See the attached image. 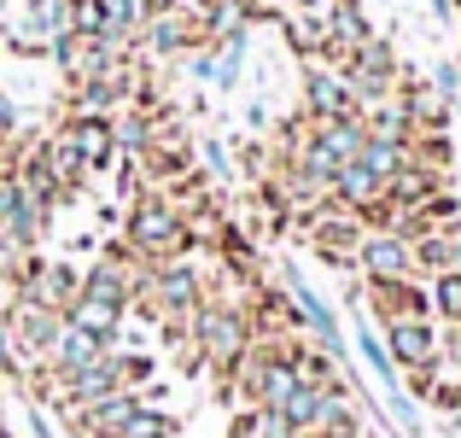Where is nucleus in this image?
<instances>
[{"mask_svg": "<svg viewBox=\"0 0 461 438\" xmlns=\"http://www.w3.org/2000/svg\"><path fill=\"white\" fill-rule=\"evenodd\" d=\"M456 269H461V234H456Z\"/></svg>", "mask_w": 461, "mask_h": 438, "instance_id": "obj_24", "label": "nucleus"}, {"mask_svg": "<svg viewBox=\"0 0 461 438\" xmlns=\"http://www.w3.org/2000/svg\"><path fill=\"white\" fill-rule=\"evenodd\" d=\"M293 438H327V433H321V427H315V433H293Z\"/></svg>", "mask_w": 461, "mask_h": 438, "instance_id": "obj_23", "label": "nucleus"}, {"mask_svg": "<svg viewBox=\"0 0 461 438\" xmlns=\"http://www.w3.org/2000/svg\"><path fill=\"white\" fill-rule=\"evenodd\" d=\"M357 269L368 281H403V275H415V251L397 228H368L357 246Z\"/></svg>", "mask_w": 461, "mask_h": 438, "instance_id": "obj_5", "label": "nucleus"}, {"mask_svg": "<svg viewBox=\"0 0 461 438\" xmlns=\"http://www.w3.org/2000/svg\"><path fill=\"white\" fill-rule=\"evenodd\" d=\"M456 234H461V228H456ZM456 234H450V228H438V234H415V240H409V251H415V275L456 269Z\"/></svg>", "mask_w": 461, "mask_h": 438, "instance_id": "obj_13", "label": "nucleus"}, {"mask_svg": "<svg viewBox=\"0 0 461 438\" xmlns=\"http://www.w3.org/2000/svg\"><path fill=\"white\" fill-rule=\"evenodd\" d=\"M427 404H438L444 415H461V380H444V374H438L432 392H427Z\"/></svg>", "mask_w": 461, "mask_h": 438, "instance_id": "obj_17", "label": "nucleus"}, {"mask_svg": "<svg viewBox=\"0 0 461 438\" xmlns=\"http://www.w3.org/2000/svg\"><path fill=\"white\" fill-rule=\"evenodd\" d=\"M385 351H392L397 369H420V362H438L444 357L432 315H392V322H385Z\"/></svg>", "mask_w": 461, "mask_h": 438, "instance_id": "obj_7", "label": "nucleus"}, {"mask_svg": "<svg viewBox=\"0 0 461 438\" xmlns=\"http://www.w3.org/2000/svg\"><path fill=\"white\" fill-rule=\"evenodd\" d=\"M123 304H112V298H94V292H77V304L65 310V322H77V327H88V333H105V339H117V327H123Z\"/></svg>", "mask_w": 461, "mask_h": 438, "instance_id": "obj_12", "label": "nucleus"}, {"mask_svg": "<svg viewBox=\"0 0 461 438\" xmlns=\"http://www.w3.org/2000/svg\"><path fill=\"white\" fill-rule=\"evenodd\" d=\"M345 82L357 88V100L362 105H374V100H385V94H397L403 88V70H397V53H392V41H380V35H368V41L357 47V53L345 59Z\"/></svg>", "mask_w": 461, "mask_h": 438, "instance_id": "obj_3", "label": "nucleus"}, {"mask_svg": "<svg viewBox=\"0 0 461 438\" xmlns=\"http://www.w3.org/2000/svg\"><path fill=\"white\" fill-rule=\"evenodd\" d=\"M41 158H47V169H53L59 193H65V199H77V193H82V181H88V164H82V152L70 146V135H65V129L41 141Z\"/></svg>", "mask_w": 461, "mask_h": 438, "instance_id": "obj_11", "label": "nucleus"}, {"mask_svg": "<svg viewBox=\"0 0 461 438\" xmlns=\"http://www.w3.org/2000/svg\"><path fill=\"white\" fill-rule=\"evenodd\" d=\"M59 327H65V315L47 310V304H41V298H30V292H18V298L6 304V333H12V345H18L23 357H35V362L53 357Z\"/></svg>", "mask_w": 461, "mask_h": 438, "instance_id": "obj_4", "label": "nucleus"}, {"mask_svg": "<svg viewBox=\"0 0 461 438\" xmlns=\"http://www.w3.org/2000/svg\"><path fill=\"white\" fill-rule=\"evenodd\" d=\"M105 351H112V339H105V333H88V327L65 322V327H59L53 357H47V374H77V369H88V362H100Z\"/></svg>", "mask_w": 461, "mask_h": 438, "instance_id": "obj_9", "label": "nucleus"}, {"mask_svg": "<svg viewBox=\"0 0 461 438\" xmlns=\"http://www.w3.org/2000/svg\"><path fill=\"white\" fill-rule=\"evenodd\" d=\"M117 374H123L129 392H140V386L152 380V357H147V351H123V357H117Z\"/></svg>", "mask_w": 461, "mask_h": 438, "instance_id": "obj_16", "label": "nucleus"}, {"mask_svg": "<svg viewBox=\"0 0 461 438\" xmlns=\"http://www.w3.org/2000/svg\"><path fill=\"white\" fill-rule=\"evenodd\" d=\"M12 169V141H0V176Z\"/></svg>", "mask_w": 461, "mask_h": 438, "instance_id": "obj_21", "label": "nucleus"}, {"mask_svg": "<svg viewBox=\"0 0 461 438\" xmlns=\"http://www.w3.org/2000/svg\"><path fill=\"white\" fill-rule=\"evenodd\" d=\"M123 246L135 251L140 263H164V258H187L193 240H187V216L164 199L158 187H140L129 199V223H123Z\"/></svg>", "mask_w": 461, "mask_h": 438, "instance_id": "obj_1", "label": "nucleus"}, {"mask_svg": "<svg viewBox=\"0 0 461 438\" xmlns=\"http://www.w3.org/2000/svg\"><path fill=\"white\" fill-rule=\"evenodd\" d=\"M304 112H310V123H333V117H357L362 112V100H357V88L345 82V70H327V65H310V77H304Z\"/></svg>", "mask_w": 461, "mask_h": 438, "instance_id": "obj_6", "label": "nucleus"}, {"mask_svg": "<svg viewBox=\"0 0 461 438\" xmlns=\"http://www.w3.org/2000/svg\"><path fill=\"white\" fill-rule=\"evenodd\" d=\"M385 199V181L374 176L368 164H362V158H350V164H339L333 169V205L339 211H368V205H380Z\"/></svg>", "mask_w": 461, "mask_h": 438, "instance_id": "obj_10", "label": "nucleus"}, {"mask_svg": "<svg viewBox=\"0 0 461 438\" xmlns=\"http://www.w3.org/2000/svg\"><path fill=\"white\" fill-rule=\"evenodd\" d=\"M251 315L246 304H228V298H204L199 310H193V351H199V362H211V369L234 374L240 357L251 351Z\"/></svg>", "mask_w": 461, "mask_h": 438, "instance_id": "obj_2", "label": "nucleus"}, {"mask_svg": "<svg viewBox=\"0 0 461 438\" xmlns=\"http://www.w3.org/2000/svg\"><path fill=\"white\" fill-rule=\"evenodd\" d=\"M432 322H450V327H461V269L432 275Z\"/></svg>", "mask_w": 461, "mask_h": 438, "instance_id": "obj_15", "label": "nucleus"}, {"mask_svg": "<svg viewBox=\"0 0 461 438\" xmlns=\"http://www.w3.org/2000/svg\"><path fill=\"white\" fill-rule=\"evenodd\" d=\"M65 135H70V146L82 152V164L88 169H105V164H117V135H112V117L105 112H70L65 117Z\"/></svg>", "mask_w": 461, "mask_h": 438, "instance_id": "obj_8", "label": "nucleus"}, {"mask_svg": "<svg viewBox=\"0 0 461 438\" xmlns=\"http://www.w3.org/2000/svg\"><path fill=\"white\" fill-rule=\"evenodd\" d=\"M12 135H18V105L0 94V141H12Z\"/></svg>", "mask_w": 461, "mask_h": 438, "instance_id": "obj_20", "label": "nucleus"}, {"mask_svg": "<svg viewBox=\"0 0 461 438\" xmlns=\"http://www.w3.org/2000/svg\"><path fill=\"white\" fill-rule=\"evenodd\" d=\"M228 433H234V438H258V433H263V409H258V404H246L234 421H228Z\"/></svg>", "mask_w": 461, "mask_h": 438, "instance_id": "obj_18", "label": "nucleus"}, {"mask_svg": "<svg viewBox=\"0 0 461 438\" xmlns=\"http://www.w3.org/2000/svg\"><path fill=\"white\" fill-rule=\"evenodd\" d=\"M18 374V351H12V333H6V315H0V380Z\"/></svg>", "mask_w": 461, "mask_h": 438, "instance_id": "obj_19", "label": "nucleus"}, {"mask_svg": "<svg viewBox=\"0 0 461 438\" xmlns=\"http://www.w3.org/2000/svg\"><path fill=\"white\" fill-rule=\"evenodd\" d=\"M357 351H362V362L374 369V380L385 386V397L403 392V380H397V362H392V351H385V339L374 333V327H362V322H357Z\"/></svg>", "mask_w": 461, "mask_h": 438, "instance_id": "obj_14", "label": "nucleus"}, {"mask_svg": "<svg viewBox=\"0 0 461 438\" xmlns=\"http://www.w3.org/2000/svg\"><path fill=\"white\" fill-rule=\"evenodd\" d=\"M357 438H368V433H357Z\"/></svg>", "mask_w": 461, "mask_h": 438, "instance_id": "obj_25", "label": "nucleus"}, {"mask_svg": "<svg viewBox=\"0 0 461 438\" xmlns=\"http://www.w3.org/2000/svg\"><path fill=\"white\" fill-rule=\"evenodd\" d=\"M258 438H286V433H275V427H263V433H258Z\"/></svg>", "mask_w": 461, "mask_h": 438, "instance_id": "obj_22", "label": "nucleus"}]
</instances>
